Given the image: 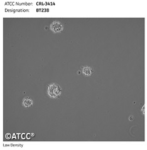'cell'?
I'll use <instances>...</instances> for the list:
<instances>
[{
  "instance_id": "cell-1",
  "label": "cell",
  "mask_w": 147,
  "mask_h": 150,
  "mask_svg": "<svg viewBox=\"0 0 147 150\" xmlns=\"http://www.w3.org/2000/svg\"><path fill=\"white\" fill-rule=\"evenodd\" d=\"M63 88L58 83H50L47 85V93L49 97L53 99H58L62 97Z\"/></svg>"
},
{
  "instance_id": "cell-2",
  "label": "cell",
  "mask_w": 147,
  "mask_h": 150,
  "mask_svg": "<svg viewBox=\"0 0 147 150\" xmlns=\"http://www.w3.org/2000/svg\"><path fill=\"white\" fill-rule=\"evenodd\" d=\"M50 28L54 34L61 33L64 30V25L60 21L54 20L50 25Z\"/></svg>"
},
{
  "instance_id": "cell-3",
  "label": "cell",
  "mask_w": 147,
  "mask_h": 150,
  "mask_svg": "<svg viewBox=\"0 0 147 150\" xmlns=\"http://www.w3.org/2000/svg\"><path fill=\"white\" fill-rule=\"evenodd\" d=\"M35 100L33 97L30 96H27L25 97L22 100V106L25 109H30L34 105Z\"/></svg>"
},
{
  "instance_id": "cell-4",
  "label": "cell",
  "mask_w": 147,
  "mask_h": 150,
  "mask_svg": "<svg viewBox=\"0 0 147 150\" xmlns=\"http://www.w3.org/2000/svg\"><path fill=\"white\" fill-rule=\"evenodd\" d=\"M82 72L85 75H86V76H90L92 73V70H91V68H90L85 67L83 68Z\"/></svg>"
},
{
  "instance_id": "cell-5",
  "label": "cell",
  "mask_w": 147,
  "mask_h": 150,
  "mask_svg": "<svg viewBox=\"0 0 147 150\" xmlns=\"http://www.w3.org/2000/svg\"><path fill=\"white\" fill-rule=\"evenodd\" d=\"M6 137L7 139H10L11 135H10V134H7L6 135Z\"/></svg>"
}]
</instances>
